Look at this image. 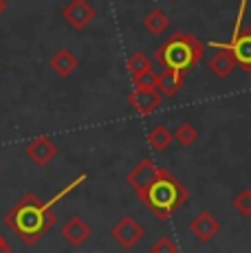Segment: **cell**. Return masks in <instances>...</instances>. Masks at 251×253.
<instances>
[{
	"label": "cell",
	"mask_w": 251,
	"mask_h": 253,
	"mask_svg": "<svg viewBox=\"0 0 251 253\" xmlns=\"http://www.w3.org/2000/svg\"><path fill=\"white\" fill-rule=\"evenodd\" d=\"M203 55H205V46L199 38L192 36V33L176 31L157 51V62L163 69L187 73L203 60Z\"/></svg>",
	"instance_id": "obj_2"
},
{
	"label": "cell",
	"mask_w": 251,
	"mask_h": 253,
	"mask_svg": "<svg viewBox=\"0 0 251 253\" xmlns=\"http://www.w3.org/2000/svg\"><path fill=\"white\" fill-rule=\"evenodd\" d=\"M141 201L157 218L167 220L178 207L187 203V189L183 187L181 181L172 176L167 169H163L161 176H159L157 181L148 187V192L141 196Z\"/></svg>",
	"instance_id": "obj_3"
},
{
	"label": "cell",
	"mask_w": 251,
	"mask_h": 253,
	"mask_svg": "<svg viewBox=\"0 0 251 253\" xmlns=\"http://www.w3.org/2000/svg\"><path fill=\"white\" fill-rule=\"evenodd\" d=\"M234 209L245 218L251 216V189H243V192L234 198Z\"/></svg>",
	"instance_id": "obj_19"
},
{
	"label": "cell",
	"mask_w": 251,
	"mask_h": 253,
	"mask_svg": "<svg viewBox=\"0 0 251 253\" xmlns=\"http://www.w3.org/2000/svg\"><path fill=\"white\" fill-rule=\"evenodd\" d=\"M190 231L194 233L196 240H201V242H209L211 238H214L216 233L220 231V222L216 220V218L211 216L209 211H201L199 216H196L194 220L190 222Z\"/></svg>",
	"instance_id": "obj_11"
},
{
	"label": "cell",
	"mask_w": 251,
	"mask_h": 253,
	"mask_svg": "<svg viewBox=\"0 0 251 253\" xmlns=\"http://www.w3.org/2000/svg\"><path fill=\"white\" fill-rule=\"evenodd\" d=\"M185 73H178L172 69H163V73H159V82H157V90H161L163 97H174L183 86Z\"/></svg>",
	"instance_id": "obj_14"
},
{
	"label": "cell",
	"mask_w": 251,
	"mask_h": 253,
	"mask_svg": "<svg viewBox=\"0 0 251 253\" xmlns=\"http://www.w3.org/2000/svg\"><path fill=\"white\" fill-rule=\"evenodd\" d=\"M249 0H240V7H238V20H236V29H234V36L240 31V24H243V16H245V9H247Z\"/></svg>",
	"instance_id": "obj_22"
},
{
	"label": "cell",
	"mask_w": 251,
	"mask_h": 253,
	"mask_svg": "<svg viewBox=\"0 0 251 253\" xmlns=\"http://www.w3.org/2000/svg\"><path fill=\"white\" fill-rule=\"evenodd\" d=\"M209 46L216 51L214 55L209 57V62H207L209 71L214 73L216 77H227L236 66V57H234V53H231V48L227 44H216V42H211Z\"/></svg>",
	"instance_id": "obj_9"
},
{
	"label": "cell",
	"mask_w": 251,
	"mask_h": 253,
	"mask_svg": "<svg viewBox=\"0 0 251 253\" xmlns=\"http://www.w3.org/2000/svg\"><path fill=\"white\" fill-rule=\"evenodd\" d=\"M49 203H40L36 194H25L7 213L2 222L9 227L25 245H36L38 238L44 236L55 222V213Z\"/></svg>",
	"instance_id": "obj_1"
},
{
	"label": "cell",
	"mask_w": 251,
	"mask_h": 253,
	"mask_svg": "<svg viewBox=\"0 0 251 253\" xmlns=\"http://www.w3.org/2000/svg\"><path fill=\"white\" fill-rule=\"evenodd\" d=\"M126 66H128V71H130V75L132 77L141 75V73H146V71H152L150 57H148L146 53H141V51L132 53V55L128 57V62H126Z\"/></svg>",
	"instance_id": "obj_17"
},
{
	"label": "cell",
	"mask_w": 251,
	"mask_h": 253,
	"mask_svg": "<svg viewBox=\"0 0 251 253\" xmlns=\"http://www.w3.org/2000/svg\"><path fill=\"white\" fill-rule=\"evenodd\" d=\"M157 82H159V73L154 71H146L141 75L132 77L134 88H157Z\"/></svg>",
	"instance_id": "obj_20"
},
{
	"label": "cell",
	"mask_w": 251,
	"mask_h": 253,
	"mask_svg": "<svg viewBox=\"0 0 251 253\" xmlns=\"http://www.w3.org/2000/svg\"><path fill=\"white\" fill-rule=\"evenodd\" d=\"M7 11V0H0V16Z\"/></svg>",
	"instance_id": "obj_24"
},
{
	"label": "cell",
	"mask_w": 251,
	"mask_h": 253,
	"mask_svg": "<svg viewBox=\"0 0 251 253\" xmlns=\"http://www.w3.org/2000/svg\"><path fill=\"white\" fill-rule=\"evenodd\" d=\"M150 251H152V253H176L178 247H176V242H172L167 236H161V238H159V240L150 247Z\"/></svg>",
	"instance_id": "obj_21"
},
{
	"label": "cell",
	"mask_w": 251,
	"mask_h": 253,
	"mask_svg": "<svg viewBox=\"0 0 251 253\" xmlns=\"http://www.w3.org/2000/svg\"><path fill=\"white\" fill-rule=\"evenodd\" d=\"M95 7L90 0H71L64 9H62V18L69 27H73L75 31H82L86 29L90 22L95 20Z\"/></svg>",
	"instance_id": "obj_6"
},
{
	"label": "cell",
	"mask_w": 251,
	"mask_h": 253,
	"mask_svg": "<svg viewBox=\"0 0 251 253\" xmlns=\"http://www.w3.org/2000/svg\"><path fill=\"white\" fill-rule=\"evenodd\" d=\"M172 141H174V132H170L163 124H157L150 132H148V143H150V148L157 150V152H166Z\"/></svg>",
	"instance_id": "obj_16"
},
{
	"label": "cell",
	"mask_w": 251,
	"mask_h": 253,
	"mask_svg": "<svg viewBox=\"0 0 251 253\" xmlns=\"http://www.w3.org/2000/svg\"><path fill=\"white\" fill-rule=\"evenodd\" d=\"M143 233H146L143 227L130 216L119 218L113 225V229H110V236L115 238V242H117L122 249H132V247H137L139 242H141Z\"/></svg>",
	"instance_id": "obj_5"
},
{
	"label": "cell",
	"mask_w": 251,
	"mask_h": 253,
	"mask_svg": "<svg viewBox=\"0 0 251 253\" xmlns=\"http://www.w3.org/2000/svg\"><path fill=\"white\" fill-rule=\"evenodd\" d=\"M174 139L183 145V148H190V145H194L196 139H199V130H196L192 124H181L174 130Z\"/></svg>",
	"instance_id": "obj_18"
},
{
	"label": "cell",
	"mask_w": 251,
	"mask_h": 253,
	"mask_svg": "<svg viewBox=\"0 0 251 253\" xmlns=\"http://www.w3.org/2000/svg\"><path fill=\"white\" fill-rule=\"evenodd\" d=\"M227 46L234 53L236 64L243 66L245 71H251V29L247 27V29H243V31H238Z\"/></svg>",
	"instance_id": "obj_10"
},
{
	"label": "cell",
	"mask_w": 251,
	"mask_h": 253,
	"mask_svg": "<svg viewBox=\"0 0 251 253\" xmlns=\"http://www.w3.org/2000/svg\"><path fill=\"white\" fill-rule=\"evenodd\" d=\"M49 66H51V71L55 73V75L69 77V75H73V73L77 71L80 60H77V55L71 51V48H60V51L53 53V57L49 60Z\"/></svg>",
	"instance_id": "obj_13"
},
{
	"label": "cell",
	"mask_w": 251,
	"mask_h": 253,
	"mask_svg": "<svg viewBox=\"0 0 251 253\" xmlns=\"http://www.w3.org/2000/svg\"><path fill=\"white\" fill-rule=\"evenodd\" d=\"M163 95L157 88H134V92L128 97V104L132 110H137L139 115H152L154 110L161 106Z\"/></svg>",
	"instance_id": "obj_7"
},
{
	"label": "cell",
	"mask_w": 251,
	"mask_h": 253,
	"mask_svg": "<svg viewBox=\"0 0 251 253\" xmlns=\"http://www.w3.org/2000/svg\"><path fill=\"white\" fill-rule=\"evenodd\" d=\"M170 27V18L161 11V9H152V11L146 13L143 18V29H146L150 36H163Z\"/></svg>",
	"instance_id": "obj_15"
},
{
	"label": "cell",
	"mask_w": 251,
	"mask_h": 253,
	"mask_svg": "<svg viewBox=\"0 0 251 253\" xmlns=\"http://www.w3.org/2000/svg\"><path fill=\"white\" fill-rule=\"evenodd\" d=\"M55 154H57V145L49 137H36L27 145V157L36 165H40V168L49 165L55 159Z\"/></svg>",
	"instance_id": "obj_8"
},
{
	"label": "cell",
	"mask_w": 251,
	"mask_h": 253,
	"mask_svg": "<svg viewBox=\"0 0 251 253\" xmlns=\"http://www.w3.org/2000/svg\"><path fill=\"white\" fill-rule=\"evenodd\" d=\"M161 172H163V168H159L152 159H141V161L128 172L126 181H128V185L134 189V194L141 198L143 194L148 192V187L161 176Z\"/></svg>",
	"instance_id": "obj_4"
},
{
	"label": "cell",
	"mask_w": 251,
	"mask_h": 253,
	"mask_svg": "<svg viewBox=\"0 0 251 253\" xmlns=\"http://www.w3.org/2000/svg\"><path fill=\"white\" fill-rule=\"evenodd\" d=\"M90 233H93L90 227L86 225L80 216H71L69 220L62 225V236H64V240L69 242L71 247H82L90 238Z\"/></svg>",
	"instance_id": "obj_12"
},
{
	"label": "cell",
	"mask_w": 251,
	"mask_h": 253,
	"mask_svg": "<svg viewBox=\"0 0 251 253\" xmlns=\"http://www.w3.org/2000/svg\"><path fill=\"white\" fill-rule=\"evenodd\" d=\"M0 251H2V253L11 251V247H9V245H7V240H4V238H2V233H0Z\"/></svg>",
	"instance_id": "obj_23"
}]
</instances>
